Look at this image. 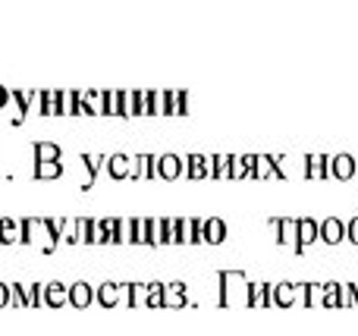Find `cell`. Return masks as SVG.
Returning <instances> with one entry per match:
<instances>
[{
	"label": "cell",
	"instance_id": "4fadbf2b",
	"mask_svg": "<svg viewBox=\"0 0 358 336\" xmlns=\"http://www.w3.org/2000/svg\"><path fill=\"white\" fill-rule=\"evenodd\" d=\"M346 239H349V242H352L355 249H358V214H355V217H349V220H346Z\"/></svg>",
	"mask_w": 358,
	"mask_h": 336
},
{
	"label": "cell",
	"instance_id": "9a60e30c",
	"mask_svg": "<svg viewBox=\"0 0 358 336\" xmlns=\"http://www.w3.org/2000/svg\"><path fill=\"white\" fill-rule=\"evenodd\" d=\"M352 293H355V308H358V283H352Z\"/></svg>",
	"mask_w": 358,
	"mask_h": 336
},
{
	"label": "cell",
	"instance_id": "2e32d148",
	"mask_svg": "<svg viewBox=\"0 0 358 336\" xmlns=\"http://www.w3.org/2000/svg\"><path fill=\"white\" fill-rule=\"evenodd\" d=\"M355 161H358V157H355Z\"/></svg>",
	"mask_w": 358,
	"mask_h": 336
},
{
	"label": "cell",
	"instance_id": "8992f818",
	"mask_svg": "<svg viewBox=\"0 0 358 336\" xmlns=\"http://www.w3.org/2000/svg\"><path fill=\"white\" fill-rule=\"evenodd\" d=\"M346 239V220L343 217H324L321 220V242L324 245H330V249H336V245Z\"/></svg>",
	"mask_w": 358,
	"mask_h": 336
},
{
	"label": "cell",
	"instance_id": "7a4b0ae2",
	"mask_svg": "<svg viewBox=\"0 0 358 336\" xmlns=\"http://www.w3.org/2000/svg\"><path fill=\"white\" fill-rule=\"evenodd\" d=\"M273 233H277V245H286L299 255V224L296 217H273Z\"/></svg>",
	"mask_w": 358,
	"mask_h": 336
},
{
	"label": "cell",
	"instance_id": "5bb4252c",
	"mask_svg": "<svg viewBox=\"0 0 358 336\" xmlns=\"http://www.w3.org/2000/svg\"><path fill=\"white\" fill-rule=\"evenodd\" d=\"M164 170H167V173L173 176L176 170H179V161H176V157H167V161H164Z\"/></svg>",
	"mask_w": 358,
	"mask_h": 336
},
{
	"label": "cell",
	"instance_id": "3957f363",
	"mask_svg": "<svg viewBox=\"0 0 358 336\" xmlns=\"http://www.w3.org/2000/svg\"><path fill=\"white\" fill-rule=\"evenodd\" d=\"M296 224H299V255H305L315 242H321V220L296 217Z\"/></svg>",
	"mask_w": 358,
	"mask_h": 336
},
{
	"label": "cell",
	"instance_id": "5b68a950",
	"mask_svg": "<svg viewBox=\"0 0 358 336\" xmlns=\"http://www.w3.org/2000/svg\"><path fill=\"white\" fill-rule=\"evenodd\" d=\"M245 305L248 308H271L273 305V283H264V280H255L248 283L245 289Z\"/></svg>",
	"mask_w": 358,
	"mask_h": 336
},
{
	"label": "cell",
	"instance_id": "8fae6325",
	"mask_svg": "<svg viewBox=\"0 0 358 336\" xmlns=\"http://www.w3.org/2000/svg\"><path fill=\"white\" fill-rule=\"evenodd\" d=\"M229 161H233V154H214V176L229 180Z\"/></svg>",
	"mask_w": 358,
	"mask_h": 336
},
{
	"label": "cell",
	"instance_id": "277c9868",
	"mask_svg": "<svg viewBox=\"0 0 358 336\" xmlns=\"http://www.w3.org/2000/svg\"><path fill=\"white\" fill-rule=\"evenodd\" d=\"M334 154H305V176L308 180H334V167H330Z\"/></svg>",
	"mask_w": 358,
	"mask_h": 336
},
{
	"label": "cell",
	"instance_id": "30bf717a",
	"mask_svg": "<svg viewBox=\"0 0 358 336\" xmlns=\"http://www.w3.org/2000/svg\"><path fill=\"white\" fill-rule=\"evenodd\" d=\"M321 308H340V283H324V302Z\"/></svg>",
	"mask_w": 358,
	"mask_h": 336
},
{
	"label": "cell",
	"instance_id": "6da1fadb",
	"mask_svg": "<svg viewBox=\"0 0 358 336\" xmlns=\"http://www.w3.org/2000/svg\"><path fill=\"white\" fill-rule=\"evenodd\" d=\"M245 274L242 270H223L220 274V305L233 308V305H245Z\"/></svg>",
	"mask_w": 358,
	"mask_h": 336
},
{
	"label": "cell",
	"instance_id": "7c38bea8",
	"mask_svg": "<svg viewBox=\"0 0 358 336\" xmlns=\"http://www.w3.org/2000/svg\"><path fill=\"white\" fill-rule=\"evenodd\" d=\"M340 308H355L352 283H340Z\"/></svg>",
	"mask_w": 358,
	"mask_h": 336
},
{
	"label": "cell",
	"instance_id": "ba28073f",
	"mask_svg": "<svg viewBox=\"0 0 358 336\" xmlns=\"http://www.w3.org/2000/svg\"><path fill=\"white\" fill-rule=\"evenodd\" d=\"M227 220H220V217H210V220H201V236H204V242H214V245H220V242H227Z\"/></svg>",
	"mask_w": 358,
	"mask_h": 336
},
{
	"label": "cell",
	"instance_id": "52a82bcc",
	"mask_svg": "<svg viewBox=\"0 0 358 336\" xmlns=\"http://www.w3.org/2000/svg\"><path fill=\"white\" fill-rule=\"evenodd\" d=\"M330 167H334V180H340V182H349L352 176H358V161H355V154H349V151L334 154Z\"/></svg>",
	"mask_w": 358,
	"mask_h": 336
},
{
	"label": "cell",
	"instance_id": "9c48e42d",
	"mask_svg": "<svg viewBox=\"0 0 358 336\" xmlns=\"http://www.w3.org/2000/svg\"><path fill=\"white\" fill-rule=\"evenodd\" d=\"M273 305L277 308L296 305V283H273Z\"/></svg>",
	"mask_w": 358,
	"mask_h": 336
}]
</instances>
